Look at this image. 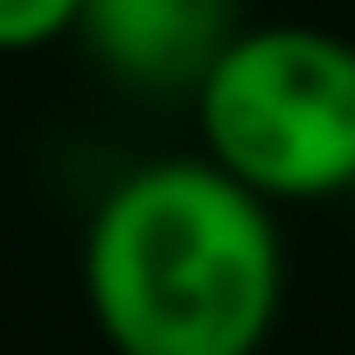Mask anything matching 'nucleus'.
Returning <instances> with one entry per match:
<instances>
[{"mask_svg": "<svg viewBox=\"0 0 355 355\" xmlns=\"http://www.w3.org/2000/svg\"><path fill=\"white\" fill-rule=\"evenodd\" d=\"M237 0H84L77 42L132 91H189L237 42Z\"/></svg>", "mask_w": 355, "mask_h": 355, "instance_id": "obj_3", "label": "nucleus"}, {"mask_svg": "<svg viewBox=\"0 0 355 355\" xmlns=\"http://www.w3.org/2000/svg\"><path fill=\"white\" fill-rule=\"evenodd\" d=\"M84 0H0V56H35L63 35H77Z\"/></svg>", "mask_w": 355, "mask_h": 355, "instance_id": "obj_4", "label": "nucleus"}, {"mask_svg": "<svg viewBox=\"0 0 355 355\" xmlns=\"http://www.w3.org/2000/svg\"><path fill=\"white\" fill-rule=\"evenodd\" d=\"M279 300L272 202L202 153L132 167L84 230V306L112 355H258Z\"/></svg>", "mask_w": 355, "mask_h": 355, "instance_id": "obj_1", "label": "nucleus"}, {"mask_svg": "<svg viewBox=\"0 0 355 355\" xmlns=\"http://www.w3.org/2000/svg\"><path fill=\"white\" fill-rule=\"evenodd\" d=\"M202 160L258 202L355 196V42L313 21L237 28L196 84Z\"/></svg>", "mask_w": 355, "mask_h": 355, "instance_id": "obj_2", "label": "nucleus"}]
</instances>
